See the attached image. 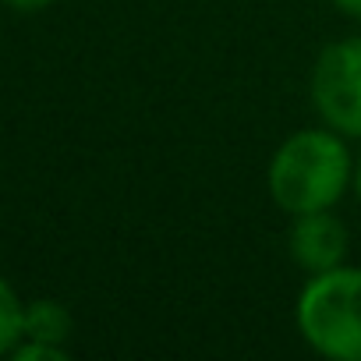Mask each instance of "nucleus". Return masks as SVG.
Returning <instances> with one entry per match:
<instances>
[{
    "label": "nucleus",
    "instance_id": "nucleus-1",
    "mask_svg": "<svg viewBox=\"0 0 361 361\" xmlns=\"http://www.w3.org/2000/svg\"><path fill=\"white\" fill-rule=\"evenodd\" d=\"M354 177L350 152L333 128H305L294 131L269 159V199L290 213H315L333 209Z\"/></svg>",
    "mask_w": 361,
    "mask_h": 361
},
{
    "label": "nucleus",
    "instance_id": "nucleus-2",
    "mask_svg": "<svg viewBox=\"0 0 361 361\" xmlns=\"http://www.w3.org/2000/svg\"><path fill=\"white\" fill-rule=\"evenodd\" d=\"M298 333L333 361H361V269L333 266L312 273L298 294Z\"/></svg>",
    "mask_w": 361,
    "mask_h": 361
},
{
    "label": "nucleus",
    "instance_id": "nucleus-3",
    "mask_svg": "<svg viewBox=\"0 0 361 361\" xmlns=\"http://www.w3.org/2000/svg\"><path fill=\"white\" fill-rule=\"evenodd\" d=\"M312 103L326 128L361 138V36L329 43L312 68Z\"/></svg>",
    "mask_w": 361,
    "mask_h": 361
},
{
    "label": "nucleus",
    "instance_id": "nucleus-4",
    "mask_svg": "<svg viewBox=\"0 0 361 361\" xmlns=\"http://www.w3.org/2000/svg\"><path fill=\"white\" fill-rule=\"evenodd\" d=\"M287 248H290V259L305 273H326V269L340 266L347 255V227L329 209L301 213V216H294Z\"/></svg>",
    "mask_w": 361,
    "mask_h": 361
},
{
    "label": "nucleus",
    "instance_id": "nucleus-5",
    "mask_svg": "<svg viewBox=\"0 0 361 361\" xmlns=\"http://www.w3.org/2000/svg\"><path fill=\"white\" fill-rule=\"evenodd\" d=\"M71 329H75L71 312L61 301L39 298V301H29L22 312V336L25 340H43V343L64 347L71 340Z\"/></svg>",
    "mask_w": 361,
    "mask_h": 361
},
{
    "label": "nucleus",
    "instance_id": "nucleus-6",
    "mask_svg": "<svg viewBox=\"0 0 361 361\" xmlns=\"http://www.w3.org/2000/svg\"><path fill=\"white\" fill-rule=\"evenodd\" d=\"M22 312L25 305L11 290V283L0 276V357L11 354V347L22 340Z\"/></svg>",
    "mask_w": 361,
    "mask_h": 361
},
{
    "label": "nucleus",
    "instance_id": "nucleus-7",
    "mask_svg": "<svg viewBox=\"0 0 361 361\" xmlns=\"http://www.w3.org/2000/svg\"><path fill=\"white\" fill-rule=\"evenodd\" d=\"M11 357L15 361H68V347H57V343H43V340H18L11 347Z\"/></svg>",
    "mask_w": 361,
    "mask_h": 361
},
{
    "label": "nucleus",
    "instance_id": "nucleus-8",
    "mask_svg": "<svg viewBox=\"0 0 361 361\" xmlns=\"http://www.w3.org/2000/svg\"><path fill=\"white\" fill-rule=\"evenodd\" d=\"M4 4H11L15 11H39V8L54 4V0H4Z\"/></svg>",
    "mask_w": 361,
    "mask_h": 361
},
{
    "label": "nucleus",
    "instance_id": "nucleus-9",
    "mask_svg": "<svg viewBox=\"0 0 361 361\" xmlns=\"http://www.w3.org/2000/svg\"><path fill=\"white\" fill-rule=\"evenodd\" d=\"M333 4H336L343 15H350V18H361V0H333Z\"/></svg>",
    "mask_w": 361,
    "mask_h": 361
},
{
    "label": "nucleus",
    "instance_id": "nucleus-10",
    "mask_svg": "<svg viewBox=\"0 0 361 361\" xmlns=\"http://www.w3.org/2000/svg\"><path fill=\"white\" fill-rule=\"evenodd\" d=\"M350 185H354V195H357V202H361V152H357V159H354V177H350Z\"/></svg>",
    "mask_w": 361,
    "mask_h": 361
}]
</instances>
